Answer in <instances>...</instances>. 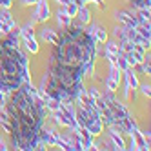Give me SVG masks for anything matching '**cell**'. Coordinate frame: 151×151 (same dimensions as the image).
<instances>
[{"instance_id": "5", "label": "cell", "mask_w": 151, "mask_h": 151, "mask_svg": "<svg viewBox=\"0 0 151 151\" xmlns=\"http://www.w3.org/2000/svg\"><path fill=\"white\" fill-rule=\"evenodd\" d=\"M129 135H131V138H133V142H135V146H137V149H142V151H146V149H149V144L144 140V135H142V131L137 127V124L129 129Z\"/></svg>"}, {"instance_id": "7", "label": "cell", "mask_w": 151, "mask_h": 151, "mask_svg": "<svg viewBox=\"0 0 151 151\" xmlns=\"http://www.w3.org/2000/svg\"><path fill=\"white\" fill-rule=\"evenodd\" d=\"M37 22H46V20L51 17V11H49V6L46 0H37Z\"/></svg>"}, {"instance_id": "13", "label": "cell", "mask_w": 151, "mask_h": 151, "mask_svg": "<svg viewBox=\"0 0 151 151\" xmlns=\"http://www.w3.org/2000/svg\"><path fill=\"white\" fill-rule=\"evenodd\" d=\"M109 137H111V142L115 144L116 149H126V142H124V138L120 137V133H118V131L111 129V131H109Z\"/></svg>"}, {"instance_id": "3", "label": "cell", "mask_w": 151, "mask_h": 151, "mask_svg": "<svg viewBox=\"0 0 151 151\" xmlns=\"http://www.w3.org/2000/svg\"><path fill=\"white\" fill-rule=\"evenodd\" d=\"M26 82H31L27 57L18 46V37L7 33L0 40V91L13 93Z\"/></svg>"}, {"instance_id": "6", "label": "cell", "mask_w": 151, "mask_h": 151, "mask_svg": "<svg viewBox=\"0 0 151 151\" xmlns=\"http://www.w3.org/2000/svg\"><path fill=\"white\" fill-rule=\"evenodd\" d=\"M116 20H118V22H122L124 26H127V27H137L140 22H138V20H137V17L133 15V13H129V11H118L116 15Z\"/></svg>"}, {"instance_id": "8", "label": "cell", "mask_w": 151, "mask_h": 151, "mask_svg": "<svg viewBox=\"0 0 151 151\" xmlns=\"http://www.w3.org/2000/svg\"><path fill=\"white\" fill-rule=\"evenodd\" d=\"M58 135L55 131H51V129H40V140L44 142L46 146H58Z\"/></svg>"}, {"instance_id": "4", "label": "cell", "mask_w": 151, "mask_h": 151, "mask_svg": "<svg viewBox=\"0 0 151 151\" xmlns=\"http://www.w3.org/2000/svg\"><path fill=\"white\" fill-rule=\"evenodd\" d=\"M104 99L111 111V126L109 127L118 133H129V129L135 126V120L131 118L129 111L126 109V106L122 102H118V99H115V95L111 91H107L104 95Z\"/></svg>"}, {"instance_id": "19", "label": "cell", "mask_w": 151, "mask_h": 151, "mask_svg": "<svg viewBox=\"0 0 151 151\" xmlns=\"http://www.w3.org/2000/svg\"><path fill=\"white\" fill-rule=\"evenodd\" d=\"M64 11H66L71 18L75 17V15H77V11H78V6L77 4H75V2H69V4H66V6H64Z\"/></svg>"}, {"instance_id": "21", "label": "cell", "mask_w": 151, "mask_h": 151, "mask_svg": "<svg viewBox=\"0 0 151 151\" xmlns=\"http://www.w3.org/2000/svg\"><path fill=\"white\" fill-rule=\"evenodd\" d=\"M106 51L113 53V55H122V51L118 49V46L115 44V42H107V40H106Z\"/></svg>"}, {"instance_id": "12", "label": "cell", "mask_w": 151, "mask_h": 151, "mask_svg": "<svg viewBox=\"0 0 151 151\" xmlns=\"http://www.w3.org/2000/svg\"><path fill=\"white\" fill-rule=\"evenodd\" d=\"M40 37H42V40H44V42H49V44H55V42H57V38H58V33H57V31L55 29H42L40 31Z\"/></svg>"}, {"instance_id": "16", "label": "cell", "mask_w": 151, "mask_h": 151, "mask_svg": "<svg viewBox=\"0 0 151 151\" xmlns=\"http://www.w3.org/2000/svg\"><path fill=\"white\" fill-rule=\"evenodd\" d=\"M15 26L17 24H11V22H7V20H4L2 17H0V33H2V35H7Z\"/></svg>"}, {"instance_id": "29", "label": "cell", "mask_w": 151, "mask_h": 151, "mask_svg": "<svg viewBox=\"0 0 151 151\" xmlns=\"http://www.w3.org/2000/svg\"><path fill=\"white\" fill-rule=\"evenodd\" d=\"M89 2H95V4H96V6H99L100 9L104 7V2H102V0H89Z\"/></svg>"}, {"instance_id": "10", "label": "cell", "mask_w": 151, "mask_h": 151, "mask_svg": "<svg viewBox=\"0 0 151 151\" xmlns=\"http://www.w3.org/2000/svg\"><path fill=\"white\" fill-rule=\"evenodd\" d=\"M124 73V77H126V86H129V88H133V89H138V78H137V75L133 73V69L131 68H127L126 71H122Z\"/></svg>"}, {"instance_id": "25", "label": "cell", "mask_w": 151, "mask_h": 151, "mask_svg": "<svg viewBox=\"0 0 151 151\" xmlns=\"http://www.w3.org/2000/svg\"><path fill=\"white\" fill-rule=\"evenodd\" d=\"M126 99L127 100H133L135 99V89L129 88V86H126Z\"/></svg>"}, {"instance_id": "14", "label": "cell", "mask_w": 151, "mask_h": 151, "mask_svg": "<svg viewBox=\"0 0 151 151\" xmlns=\"http://www.w3.org/2000/svg\"><path fill=\"white\" fill-rule=\"evenodd\" d=\"M57 22H58L60 27H68L69 24H73V18H71L66 11H64V9H60L58 15H57Z\"/></svg>"}, {"instance_id": "17", "label": "cell", "mask_w": 151, "mask_h": 151, "mask_svg": "<svg viewBox=\"0 0 151 151\" xmlns=\"http://www.w3.org/2000/svg\"><path fill=\"white\" fill-rule=\"evenodd\" d=\"M0 126L9 133V118H7V111L4 109V107H0Z\"/></svg>"}, {"instance_id": "27", "label": "cell", "mask_w": 151, "mask_h": 151, "mask_svg": "<svg viewBox=\"0 0 151 151\" xmlns=\"http://www.w3.org/2000/svg\"><path fill=\"white\" fill-rule=\"evenodd\" d=\"M11 4H13V0H0V6H2L4 9H9Z\"/></svg>"}, {"instance_id": "18", "label": "cell", "mask_w": 151, "mask_h": 151, "mask_svg": "<svg viewBox=\"0 0 151 151\" xmlns=\"http://www.w3.org/2000/svg\"><path fill=\"white\" fill-rule=\"evenodd\" d=\"M120 75H122V71L118 69L116 66H113V64H111V68H109V78H113L115 82L120 84Z\"/></svg>"}, {"instance_id": "30", "label": "cell", "mask_w": 151, "mask_h": 151, "mask_svg": "<svg viewBox=\"0 0 151 151\" xmlns=\"http://www.w3.org/2000/svg\"><path fill=\"white\" fill-rule=\"evenodd\" d=\"M31 4H37V0H24V6H31Z\"/></svg>"}, {"instance_id": "24", "label": "cell", "mask_w": 151, "mask_h": 151, "mask_svg": "<svg viewBox=\"0 0 151 151\" xmlns=\"http://www.w3.org/2000/svg\"><path fill=\"white\" fill-rule=\"evenodd\" d=\"M0 17H2L4 20H7V22H11V24H17V22H15V20H13V17H11V13H9V11H7V9H4V11H2V13H0Z\"/></svg>"}, {"instance_id": "23", "label": "cell", "mask_w": 151, "mask_h": 151, "mask_svg": "<svg viewBox=\"0 0 151 151\" xmlns=\"http://www.w3.org/2000/svg\"><path fill=\"white\" fill-rule=\"evenodd\" d=\"M118 86H120V84H118V82H115L113 78H109V77L106 78V88H107V91H111V93H115V91L118 89Z\"/></svg>"}, {"instance_id": "2", "label": "cell", "mask_w": 151, "mask_h": 151, "mask_svg": "<svg viewBox=\"0 0 151 151\" xmlns=\"http://www.w3.org/2000/svg\"><path fill=\"white\" fill-rule=\"evenodd\" d=\"M6 111L9 118V135L15 149L31 151L46 147V144L40 140V129L44 127L47 107L38 96V89L33 84L26 82L15 89Z\"/></svg>"}, {"instance_id": "28", "label": "cell", "mask_w": 151, "mask_h": 151, "mask_svg": "<svg viewBox=\"0 0 151 151\" xmlns=\"http://www.w3.org/2000/svg\"><path fill=\"white\" fill-rule=\"evenodd\" d=\"M73 2L77 4V6H86V4L89 2V0H73Z\"/></svg>"}, {"instance_id": "31", "label": "cell", "mask_w": 151, "mask_h": 151, "mask_svg": "<svg viewBox=\"0 0 151 151\" xmlns=\"http://www.w3.org/2000/svg\"><path fill=\"white\" fill-rule=\"evenodd\" d=\"M58 4H62V6H66V4H69V2H73V0H57Z\"/></svg>"}, {"instance_id": "20", "label": "cell", "mask_w": 151, "mask_h": 151, "mask_svg": "<svg viewBox=\"0 0 151 151\" xmlns=\"http://www.w3.org/2000/svg\"><path fill=\"white\" fill-rule=\"evenodd\" d=\"M24 44H26V49L31 51L35 55V53H38V42L33 38V40H24Z\"/></svg>"}, {"instance_id": "11", "label": "cell", "mask_w": 151, "mask_h": 151, "mask_svg": "<svg viewBox=\"0 0 151 151\" xmlns=\"http://www.w3.org/2000/svg\"><path fill=\"white\" fill-rule=\"evenodd\" d=\"M75 17H78V22L80 26H86V24H89V20H91V13H89V9L86 7V6H78V11Z\"/></svg>"}, {"instance_id": "15", "label": "cell", "mask_w": 151, "mask_h": 151, "mask_svg": "<svg viewBox=\"0 0 151 151\" xmlns=\"http://www.w3.org/2000/svg\"><path fill=\"white\" fill-rule=\"evenodd\" d=\"M129 2L133 4V7L137 9V11H140V9H149L151 7V0H129Z\"/></svg>"}, {"instance_id": "9", "label": "cell", "mask_w": 151, "mask_h": 151, "mask_svg": "<svg viewBox=\"0 0 151 151\" xmlns=\"http://www.w3.org/2000/svg\"><path fill=\"white\" fill-rule=\"evenodd\" d=\"M89 33L93 35V38H95L96 42H106V40H107V31H106V27H102V26H93V27L89 29Z\"/></svg>"}, {"instance_id": "22", "label": "cell", "mask_w": 151, "mask_h": 151, "mask_svg": "<svg viewBox=\"0 0 151 151\" xmlns=\"http://www.w3.org/2000/svg\"><path fill=\"white\" fill-rule=\"evenodd\" d=\"M116 68L120 69V71H126L127 68H131V66L127 64V60L124 58V55H118V58H116Z\"/></svg>"}, {"instance_id": "32", "label": "cell", "mask_w": 151, "mask_h": 151, "mask_svg": "<svg viewBox=\"0 0 151 151\" xmlns=\"http://www.w3.org/2000/svg\"><path fill=\"white\" fill-rule=\"evenodd\" d=\"M0 149H2V151H6V149H7V147H6V144L2 142V140H0Z\"/></svg>"}, {"instance_id": "26", "label": "cell", "mask_w": 151, "mask_h": 151, "mask_svg": "<svg viewBox=\"0 0 151 151\" xmlns=\"http://www.w3.org/2000/svg\"><path fill=\"white\" fill-rule=\"evenodd\" d=\"M138 88H140V86H138ZM140 89H142V95H146L147 99H149V95H151V86H149V84H144Z\"/></svg>"}, {"instance_id": "1", "label": "cell", "mask_w": 151, "mask_h": 151, "mask_svg": "<svg viewBox=\"0 0 151 151\" xmlns=\"http://www.w3.org/2000/svg\"><path fill=\"white\" fill-rule=\"evenodd\" d=\"M53 46L49 68L42 78V88L49 96L60 102H75L78 91L84 88L86 75H93V64L96 57V40L84 26L62 27Z\"/></svg>"}]
</instances>
